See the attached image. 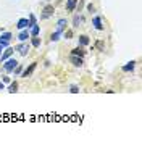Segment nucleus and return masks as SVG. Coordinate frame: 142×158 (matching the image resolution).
<instances>
[{"label":"nucleus","instance_id":"f8f14e48","mask_svg":"<svg viewBox=\"0 0 142 158\" xmlns=\"http://www.w3.org/2000/svg\"><path fill=\"white\" fill-rule=\"evenodd\" d=\"M66 28V19L65 18H62V19H58V23H57V31H62L63 32V29Z\"/></svg>","mask_w":142,"mask_h":158},{"label":"nucleus","instance_id":"393cba45","mask_svg":"<svg viewBox=\"0 0 142 158\" xmlns=\"http://www.w3.org/2000/svg\"><path fill=\"white\" fill-rule=\"evenodd\" d=\"M73 37V31H66L65 32V39H71Z\"/></svg>","mask_w":142,"mask_h":158},{"label":"nucleus","instance_id":"423d86ee","mask_svg":"<svg viewBox=\"0 0 142 158\" xmlns=\"http://www.w3.org/2000/svg\"><path fill=\"white\" fill-rule=\"evenodd\" d=\"M92 24H94V28L97 29V31H102L104 29V24H102V18L100 16H95L92 19Z\"/></svg>","mask_w":142,"mask_h":158},{"label":"nucleus","instance_id":"4be33fe9","mask_svg":"<svg viewBox=\"0 0 142 158\" xmlns=\"http://www.w3.org/2000/svg\"><path fill=\"white\" fill-rule=\"evenodd\" d=\"M69 92H71V94H78V92H79V87H78L76 84H73L71 87H69Z\"/></svg>","mask_w":142,"mask_h":158},{"label":"nucleus","instance_id":"4468645a","mask_svg":"<svg viewBox=\"0 0 142 158\" xmlns=\"http://www.w3.org/2000/svg\"><path fill=\"white\" fill-rule=\"evenodd\" d=\"M134 66H136V61H129L128 65H125V66H123V71H125V73L132 71V70H134Z\"/></svg>","mask_w":142,"mask_h":158},{"label":"nucleus","instance_id":"f257e3e1","mask_svg":"<svg viewBox=\"0 0 142 158\" xmlns=\"http://www.w3.org/2000/svg\"><path fill=\"white\" fill-rule=\"evenodd\" d=\"M16 66H18V61L15 60V58H8V60L3 61V70L7 71V73H11Z\"/></svg>","mask_w":142,"mask_h":158},{"label":"nucleus","instance_id":"7ed1b4c3","mask_svg":"<svg viewBox=\"0 0 142 158\" xmlns=\"http://www.w3.org/2000/svg\"><path fill=\"white\" fill-rule=\"evenodd\" d=\"M16 50L20 52V55H23V56H26L28 55V52H29V44H20V45L16 47Z\"/></svg>","mask_w":142,"mask_h":158},{"label":"nucleus","instance_id":"a878e982","mask_svg":"<svg viewBox=\"0 0 142 158\" xmlns=\"http://www.w3.org/2000/svg\"><path fill=\"white\" fill-rule=\"evenodd\" d=\"M0 45L3 47V49L5 47H8V40H2V39H0Z\"/></svg>","mask_w":142,"mask_h":158},{"label":"nucleus","instance_id":"bb28decb","mask_svg":"<svg viewBox=\"0 0 142 158\" xmlns=\"http://www.w3.org/2000/svg\"><path fill=\"white\" fill-rule=\"evenodd\" d=\"M2 82H10V77H8V76H3V77H2Z\"/></svg>","mask_w":142,"mask_h":158},{"label":"nucleus","instance_id":"f03ea898","mask_svg":"<svg viewBox=\"0 0 142 158\" xmlns=\"http://www.w3.org/2000/svg\"><path fill=\"white\" fill-rule=\"evenodd\" d=\"M11 53H13V49H11V47H5V50L2 52V55H0V63H3L5 60H8L11 56Z\"/></svg>","mask_w":142,"mask_h":158},{"label":"nucleus","instance_id":"f3484780","mask_svg":"<svg viewBox=\"0 0 142 158\" xmlns=\"http://www.w3.org/2000/svg\"><path fill=\"white\" fill-rule=\"evenodd\" d=\"M31 44H32V47H36V49H37V47H41V39H39L37 35H34V37L31 39Z\"/></svg>","mask_w":142,"mask_h":158},{"label":"nucleus","instance_id":"0eeeda50","mask_svg":"<svg viewBox=\"0 0 142 158\" xmlns=\"http://www.w3.org/2000/svg\"><path fill=\"white\" fill-rule=\"evenodd\" d=\"M34 70H36V63H31L29 68H26L24 71H21V74H23V77H28V76H31V74L34 73Z\"/></svg>","mask_w":142,"mask_h":158},{"label":"nucleus","instance_id":"2eb2a0df","mask_svg":"<svg viewBox=\"0 0 142 158\" xmlns=\"http://www.w3.org/2000/svg\"><path fill=\"white\" fill-rule=\"evenodd\" d=\"M60 37H62V31H55L52 35H50V40H52V42H57Z\"/></svg>","mask_w":142,"mask_h":158},{"label":"nucleus","instance_id":"c85d7f7f","mask_svg":"<svg viewBox=\"0 0 142 158\" xmlns=\"http://www.w3.org/2000/svg\"><path fill=\"white\" fill-rule=\"evenodd\" d=\"M2 52H3V47L0 45V55H2Z\"/></svg>","mask_w":142,"mask_h":158},{"label":"nucleus","instance_id":"b1692460","mask_svg":"<svg viewBox=\"0 0 142 158\" xmlns=\"http://www.w3.org/2000/svg\"><path fill=\"white\" fill-rule=\"evenodd\" d=\"M15 74H21V71H23V66H20V63H18V66L16 68H15Z\"/></svg>","mask_w":142,"mask_h":158},{"label":"nucleus","instance_id":"20e7f679","mask_svg":"<svg viewBox=\"0 0 142 158\" xmlns=\"http://www.w3.org/2000/svg\"><path fill=\"white\" fill-rule=\"evenodd\" d=\"M52 15H53V7L52 5H47V7L44 8V13L41 15V18L42 19H47V18H50Z\"/></svg>","mask_w":142,"mask_h":158},{"label":"nucleus","instance_id":"412c9836","mask_svg":"<svg viewBox=\"0 0 142 158\" xmlns=\"http://www.w3.org/2000/svg\"><path fill=\"white\" fill-rule=\"evenodd\" d=\"M29 24H31V26H32V24H37V19H36V16H34L32 13L29 15Z\"/></svg>","mask_w":142,"mask_h":158},{"label":"nucleus","instance_id":"aec40b11","mask_svg":"<svg viewBox=\"0 0 142 158\" xmlns=\"http://www.w3.org/2000/svg\"><path fill=\"white\" fill-rule=\"evenodd\" d=\"M0 39H2V40H8V42H10V40H11V34H10V32H3V34L0 35Z\"/></svg>","mask_w":142,"mask_h":158},{"label":"nucleus","instance_id":"a211bd4d","mask_svg":"<svg viewBox=\"0 0 142 158\" xmlns=\"http://www.w3.org/2000/svg\"><path fill=\"white\" fill-rule=\"evenodd\" d=\"M16 90H18V84L16 82H11V84L8 86V92H10V94H15Z\"/></svg>","mask_w":142,"mask_h":158},{"label":"nucleus","instance_id":"6e6552de","mask_svg":"<svg viewBox=\"0 0 142 158\" xmlns=\"http://www.w3.org/2000/svg\"><path fill=\"white\" fill-rule=\"evenodd\" d=\"M18 28L20 29H26V28H31V24H29V19L28 18H21L20 21H18Z\"/></svg>","mask_w":142,"mask_h":158},{"label":"nucleus","instance_id":"dca6fc26","mask_svg":"<svg viewBox=\"0 0 142 158\" xmlns=\"http://www.w3.org/2000/svg\"><path fill=\"white\" fill-rule=\"evenodd\" d=\"M87 44H89V37H87V35H79V45L84 47V45H87Z\"/></svg>","mask_w":142,"mask_h":158},{"label":"nucleus","instance_id":"9d476101","mask_svg":"<svg viewBox=\"0 0 142 158\" xmlns=\"http://www.w3.org/2000/svg\"><path fill=\"white\" fill-rule=\"evenodd\" d=\"M31 37V35H29V32L26 31V29H21V32H20V35H18V39H20L21 42H26V40H28V39Z\"/></svg>","mask_w":142,"mask_h":158},{"label":"nucleus","instance_id":"9b49d317","mask_svg":"<svg viewBox=\"0 0 142 158\" xmlns=\"http://www.w3.org/2000/svg\"><path fill=\"white\" fill-rule=\"evenodd\" d=\"M39 34H41V28H39V24H32L29 35H31V37H34V35H39Z\"/></svg>","mask_w":142,"mask_h":158},{"label":"nucleus","instance_id":"ddd939ff","mask_svg":"<svg viewBox=\"0 0 142 158\" xmlns=\"http://www.w3.org/2000/svg\"><path fill=\"white\" fill-rule=\"evenodd\" d=\"M84 21V18L83 16H79V15H76V16L73 18V26L74 28H78V26H81V23Z\"/></svg>","mask_w":142,"mask_h":158},{"label":"nucleus","instance_id":"cd10ccee","mask_svg":"<svg viewBox=\"0 0 142 158\" xmlns=\"http://www.w3.org/2000/svg\"><path fill=\"white\" fill-rule=\"evenodd\" d=\"M2 89H3V82L0 81V90H2Z\"/></svg>","mask_w":142,"mask_h":158},{"label":"nucleus","instance_id":"39448f33","mask_svg":"<svg viewBox=\"0 0 142 158\" xmlns=\"http://www.w3.org/2000/svg\"><path fill=\"white\" fill-rule=\"evenodd\" d=\"M71 63L74 65V66H83V63H84V60H83V56H78V55H71Z\"/></svg>","mask_w":142,"mask_h":158},{"label":"nucleus","instance_id":"1a4fd4ad","mask_svg":"<svg viewBox=\"0 0 142 158\" xmlns=\"http://www.w3.org/2000/svg\"><path fill=\"white\" fill-rule=\"evenodd\" d=\"M78 5V0H66V10L68 11H74Z\"/></svg>","mask_w":142,"mask_h":158},{"label":"nucleus","instance_id":"5701e85b","mask_svg":"<svg viewBox=\"0 0 142 158\" xmlns=\"http://www.w3.org/2000/svg\"><path fill=\"white\" fill-rule=\"evenodd\" d=\"M87 11H89L90 15H92V13H95V8H94V5H92V3H89V5H87Z\"/></svg>","mask_w":142,"mask_h":158},{"label":"nucleus","instance_id":"6ab92c4d","mask_svg":"<svg viewBox=\"0 0 142 158\" xmlns=\"http://www.w3.org/2000/svg\"><path fill=\"white\" fill-rule=\"evenodd\" d=\"M71 55H78V56H84V50L81 49V47H78V49H74L73 52H71Z\"/></svg>","mask_w":142,"mask_h":158}]
</instances>
